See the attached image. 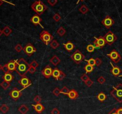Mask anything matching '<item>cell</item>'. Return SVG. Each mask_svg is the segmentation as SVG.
Here are the masks:
<instances>
[{"label":"cell","mask_w":122,"mask_h":114,"mask_svg":"<svg viewBox=\"0 0 122 114\" xmlns=\"http://www.w3.org/2000/svg\"><path fill=\"white\" fill-rule=\"evenodd\" d=\"M16 65H17V60H11L7 63L9 70L10 72H12L13 71H15L16 70Z\"/></svg>","instance_id":"e0dca14e"},{"label":"cell","mask_w":122,"mask_h":114,"mask_svg":"<svg viewBox=\"0 0 122 114\" xmlns=\"http://www.w3.org/2000/svg\"><path fill=\"white\" fill-rule=\"evenodd\" d=\"M107 56L111 59L114 63H117L122 60V57L120 54L117 52L116 50H113L107 54Z\"/></svg>","instance_id":"52a82bcc"},{"label":"cell","mask_w":122,"mask_h":114,"mask_svg":"<svg viewBox=\"0 0 122 114\" xmlns=\"http://www.w3.org/2000/svg\"><path fill=\"white\" fill-rule=\"evenodd\" d=\"M29 67L30 65L25 60V59L20 58V59L17 60L16 70H15V71L21 77L25 76L26 74L28 72Z\"/></svg>","instance_id":"6da1fadb"},{"label":"cell","mask_w":122,"mask_h":114,"mask_svg":"<svg viewBox=\"0 0 122 114\" xmlns=\"http://www.w3.org/2000/svg\"><path fill=\"white\" fill-rule=\"evenodd\" d=\"M0 111H1V112L2 113L6 114L9 111V107L7 105H5V104H4V105H2L0 107Z\"/></svg>","instance_id":"83f0119b"},{"label":"cell","mask_w":122,"mask_h":114,"mask_svg":"<svg viewBox=\"0 0 122 114\" xmlns=\"http://www.w3.org/2000/svg\"><path fill=\"white\" fill-rule=\"evenodd\" d=\"M52 71H53V69H52V68L50 65H47L42 71L41 74L45 78L48 79L52 76Z\"/></svg>","instance_id":"7c38bea8"},{"label":"cell","mask_w":122,"mask_h":114,"mask_svg":"<svg viewBox=\"0 0 122 114\" xmlns=\"http://www.w3.org/2000/svg\"><path fill=\"white\" fill-rule=\"evenodd\" d=\"M3 2H4V0H0V6L3 4Z\"/></svg>","instance_id":"816d5d0a"},{"label":"cell","mask_w":122,"mask_h":114,"mask_svg":"<svg viewBox=\"0 0 122 114\" xmlns=\"http://www.w3.org/2000/svg\"><path fill=\"white\" fill-rule=\"evenodd\" d=\"M97 81L100 84H104L105 82H106V78H105L104 76H101L98 78Z\"/></svg>","instance_id":"f35d334b"},{"label":"cell","mask_w":122,"mask_h":114,"mask_svg":"<svg viewBox=\"0 0 122 114\" xmlns=\"http://www.w3.org/2000/svg\"><path fill=\"white\" fill-rule=\"evenodd\" d=\"M39 38L45 45H48L52 41L54 37L51 33H50L48 31L46 30H43L39 35Z\"/></svg>","instance_id":"277c9868"},{"label":"cell","mask_w":122,"mask_h":114,"mask_svg":"<svg viewBox=\"0 0 122 114\" xmlns=\"http://www.w3.org/2000/svg\"><path fill=\"white\" fill-rule=\"evenodd\" d=\"M84 70L85 71V72L87 74H89V73H91L94 70V67L90 65L87 64L85 66Z\"/></svg>","instance_id":"484cf974"},{"label":"cell","mask_w":122,"mask_h":114,"mask_svg":"<svg viewBox=\"0 0 122 114\" xmlns=\"http://www.w3.org/2000/svg\"><path fill=\"white\" fill-rule=\"evenodd\" d=\"M101 23L105 26L107 29H109L114 24V20L110 16L106 15L104 19L101 21Z\"/></svg>","instance_id":"9c48e42d"},{"label":"cell","mask_w":122,"mask_h":114,"mask_svg":"<svg viewBox=\"0 0 122 114\" xmlns=\"http://www.w3.org/2000/svg\"><path fill=\"white\" fill-rule=\"evenodd\" d=\"M116 112L117 114H122V108H119V109H116Z\"/></svg>","instance_id":"f907efd6"},{"label":"cell","mask_w":122,"mask_h":114,"mask_svg":"<svg viewBox=\"0 0 122 114\" xmlns=\"http://www.w3.org/2000/svg\"><path fill=\"white\" fill-rule=\"evenodd\" d=\"M85 61L88 62V64L92 66H94L95 65V59H94V58H91L89 60H85Z\"/></svg>","instance_id":"e575fe53"},{"label":"cell","mask_w":122,"mask_h":114,"mask_svg":"<svg viewBox=\"0 0 122 114\" xmlns=\"http://www.w3.org/2000/svg\"><path fill=\"white\" fill-rule=\"evenodd\" d=\"M84 1V0H78V1H77V4L79 3V1Z\"/></svg>","instance_id":"db71d44e"},{"label":"cell","mask_w":122,"mask_h":114,"mask_svg":"<svg viewBox=\"0 0 122 114\" xmlns=\"http://www.w3.org/2000/svg\"><path fill=\"white\" fill-rule=\"evenodd\" d=\"M102 60H101V59L98 58V57L95 59V65H96L97 66H100L102 64Z\"/></svg>","instance_id":"60d3db41"},{"label":"cell","mask_w":122,"mask_h":114,"mask_svg":"<svg viewBox=\"0 0 122 114\" xmlns=\"http://www.w3.org/2000/svg\"><path fill=\"white\" fill-rule=\"evenodd\" d=\"M61 73V71H60L58 68L56 67L54 69H53V71H52V76L55 79V80H58V78H59Z\"/></svg>","instance_id":"44dd1931"},{"label":"cell","mask_w":122,"mask_h":114,"mask_svg":"<svg viewBox=\"0 0 122 114\" xmlns=\"http://www.w3.org/2000/svg\"><path fill=\"white\" fill-rule=\"evenodd\" d=\"M2 34H3V33H2V31L1 29H0V37L2 35Z\"/></svg>","instance_id":"f5cc1de1"},{"label":"cell","mask_w":122,"mask_h":114,"mask_svg":"<svg viewBox=\"0 0 122 114\" xmlns=\"http://www.w3.org/2000/svg\"><path fill=\"white\" fill-rule=\"evenodd\" d=\"M81 80H82V81H83V82H85V81H86L87 80H88L90 78H89V77L86 75V74H84L81 76Z\"/></svg>","instance_id":"ab89813d"},{"label":"cell","mask_w":122,"mask_h":114,"mask_svg":"<svg viewBox=\"0 0 122 114\" xmlns=\"http://www.w3.org/2000/svg\"><path fill=\"white\" fill-rule=\"evenodd\" d=\"M66 76V74H64L63 71H61V73L60 75L59 78H58V80H59V81H61V80H63Z\"/></svg>","instance_id":"c3c4849f"},{"label":"cell","mask_w":122,"mask_h":114,"mask_svg":"<svg viewBox=\"0 0 122 114\" xmlns=\"http://www.w3.org/2000/svg\"><path fill=\"white\" fill-rule=\"evenodd\" d=\"M52 93H53V94H54L56 96H57V97L59 96V95L60 94V93H61L60 90L59 89V88H58V87H56V88H55V89L52 91Z\"/></svg>","instance_id":"d590c367"},{"label":"cell","mask_w":122,"mask_h":114,"mask_svg":"<svg viewBox=\"0 0 122 114\" xmlns=\"http://www.w3.org/2000/svg\"><path fill=\"white\" fill-rule=\"evenodd\" d=\"M94 39H95V40L94 41V44L95 45V48L102 49L105 46V45H106V42L104 37L100 36L99 38L94 37Z\"/></svg>","instance_id":"ba28073f"},{"label":"cell","mask_w":122,"mask_h":114,"mask_svg":"<svg viewBox=\"0 0 122 114\" xmlns=\"http://www.w3.org/2000/svg\"><path fill=\"white\" fill-rule=\"evenodd\" d=\"M60 111L58 109L56 108L52 109L51 111V114H60Z\"/></svg>","instance_id":"7dc6e473"},{"label":"cell","mask_w":122,"mask_h":114,"mask_svg":"<svg viewBox=\"0 0 122 114\" xmlns=\"http://www.w3.org/2000/svg\"><path fill=\"white\" fill-rule=\"evenodd\" d=\"M14 49H15V51H16L17 52L20 53V51H21V50H23V48L22 47V46H21V44H17V45L15 46V48H14Z\"/></svg>","instance_id":"74e56055"},{"label":"cell","mask_w":122,"mask_h":114,"mask_svg":"<svg viewBox=\"0 0 122 114\" xmlns=\"http://www.w3.org/2000/svg\"><path fill=\"white\" fill-rule=\"evenodd\" d=\"M110 94L119 103L122 102V84H119L116 87H113V89Z\"/></svg>","instance_id":"3957f363"},{"label":"cell","mask_w":122,"mask_h":114,"mask_svg":"<svg viewBox=\"0 0 122 114\" xmlns=\"http://www.w3.org/2000/svg\"><path fill=\"white\" fill-rule=\"evenodd\" d=\"M29 65H30V66H31L33 67V68H36L37 67H38V66H39V64H38V63L35 60H34L32 61V62H31Z\"/></svg>","instance_id":"7bdbcfd3"},{"label":"cell","mask_w":122,"mask_h":114,"mask_svg":"<svg viewBox=\"0 0 122 114\" xmlns=\"http://www.w3.org/2000/svg\"><path fill=\"white\" fill-rule=\"evenodd\" d=\"M0 86H1V87H2L3 89L7 90V88L10 86V82H7V81H4L0 84Z\"/></svg>","instance_id":"4dcf8cb0"},{"label":"cell","mask_w":122,"mask_h":114,"mask_svg":"<svg viewBox=\"0 0 122 114\" xmlns=\"http://www.w3.org/2000/svg\"><path fill=\"white\" fill-rule=\"evenodd\" d=\"M63 46L64 47L65 49L68 51V52L71 51L75 47V45H74L71 41H67L66 43L63 44Z\"/></svg>","instance_id":"ac0fdd59"},{"label":"cell","mask_w":122,"mask_h":114,"mask_svg":"<svg viewBox=\"0 0 122 114\" xmlns=\"http://www.w3.org/2000/svg\"><path fill=\"white\" fill-rule=\"evenodd\" d=\"M71 59L76 64H80L85 59V56L81 51L76 50L71 56Z\"/></svg>","instance_id":"5b68a950"},{"label":"cell","mask_w":122,"mask_h":114,"mask_svg":"<svg viewBox=\"0 0 122 114\" xmlns=\"http://www.w3.org/2000/svg\"><path fill=\"white\" fill-rule=\"evenodd\" d=\"M28 72L30 73V74H33L36 72V68H33V67L30 66L29 68Z\"/></svg>","instance_id":"bcb514c9"},{"label":"cell","mask_w":122,"mask_h":114,"mask_svg":"<svg viewBox=\"0 0 122 114\" xmlns=\"http://www.w3.org/2000/svg\"><path fill=\"white\" fill-rule=\"evenodd\" d=\"M2 71L4 72V74H7V73L10 72V71L9 68H8L7 64L4 65L2 67Z\"/></svg>","instance_id":"8d00e7d4"},{"label":"cell","mask_w":122,"mask_h":114,"mask_svg":"<svg viewBox=\"0 0 122 114\" xmlns=\"http://www.w3.org/2000/svg\"><path fill=\"white\" fill-rule=\"evenodd\" d=\"M52 18H53V19L54 20L55 22H59L60 20H61V16L58 13H56V14L53 16Z\"/></svg>","instance_id":"d6a6232c"},{"label":"cell","mask_w":122,"mask_h":114,"mask_svg":"<svg viewBox=\"0 0 122 114\" xmlns=\"http://www.w3.org/2000/svg\"><path fill=\"white\" fill-rule=\"evenodd\" d=\"M57 0H48V2L51 6H54L57 3Z\"/></svg>","instance_id":"f6af8a7d"},{"label":"cell","mask_w":122,"mask_h":114,"mask_svg":"<svg viewBox=\"0 0 122 114\" xmlns=\"http://www.w3.org/2000/svg\"><path fill=\"white\" fill-rule=\"evenodd\" d=\"M106 44L108 45H112L116 41L117 39V37L112 31H109L104 36Z\"/></svg>","instance_id":"8992f818"},{"label":"cell","mask_w":122,"mask_h":114,"mask_svg":"<svg viewBox=\"0 0 122 114\" xmlns=\"http://www.w3.org/2000/svg\"><path fill=\"white\" fill-rule=\"evenodd\" d=\"M69 92H70V90H69V88H68L66 86H64V87H63V88H62L61 90H60L61 93L64 94H67H67L69 93Z\"/></svg>","instance_id":"836d02e7"},{"label":"cell","mask_w":122,"mask_h":114,"mask_svg":"<svg viewBox=\"0 0 122 114\" xmlns=\"http://www.w3.org/2000/svg\"><path fill=\"white\" fill-rule=\"evenodd\" d=\"M32 106H33L35 111L38 114H41L45 109V108L44 107V105H42L41 103H36V105H33V104H32Z\"/></svg>","instance_id":"9a60e30c"},{"label":"cell","mask_w":122,"mask_h":114,"mask_svg":"<svg viewBox=\"0 0 122 114\" xmlns=\"http://www.w3.org/2000/svg\"><path fill=\"white\" fill-rule=\"evenodd\" d=\"M0 99H1V97H0Z\"/></svg>","instance_id":"6f0895ef"},{"label":"cell","mask_w":122,"mask_h":114,"mask_svg":"<svg viewBox=\"0 0 122 114\" xmlns=\"http://www.w3.org/2000/svg\"><path fill=\"white\" fill-rule=\"evenodd\" d=\"M21 91H22V90H19L17 88H14L9 93V96L12 99H14L15 101H17L21 96V95H22Z\"/></svg>","instance_id":"8fae6325"},{"label":"cell","mask_w":122,"mask_h":114,"mask_svg":"<svg viewBox=\"0 0 122 114\" xmlns=\"http://www.w3.org/2000/svg\"><path fill=\"white\" fill-rule=\"evenodd\" d=\"M23 50L25 53V54H27L28 56H29V57H30L34 53H35L36 51V48H35V47L31 43H28L23 48Z\"/></svg>","instance_id":"30bf717a"},{"label":"cell","mask_w":122,"mask_h":114,"mask_svg":"<svg viewBox=\"0 0 122 114\" xmlns=\"http://www.w3.org/2000/svg\"><path fill=\"white\" fill-rule=\"evenodd\" d=\"M34 101L35 102H36V103H41V102L42 101V99L41 98L40 96L39 95L36 96L34 98Z\"/></svg>","instance_id":"b9f144b4"},{"label":"cell","mask_w":122,"mask_h":114,"mask_svg":"<svg viewBox=\"0 0 122 114\" xmlns=\"http://www.w3.org/2000/svg\"><path fill=\"white\" fill-rule=\"evenodd\" d=\"M18 82L23 87V88L21 89L22 90L32 84V81H31V80H29L27 77H26V76L21 77V78L18 81Z\"/></svg>","instance_id":"4fadbf2b"},{"label":"cell","mask_w":122,"mask_h":114,"mask_svg":"<svg viewBox=\"0 0 122 114\" xmlns=\"http://www.w3.org/2000/svg\"><path fill=\"white\" fill-rule=\"evenodd\" d=\"M79 10V11L81 12L82 14H86L88 11H89V8L86 7V5H85L83 4V5H82L81 7H80V8Z\"/></svg>","instance_id":"4316f807"},{"label":"cell","mask_w":122,"mask_h":114,"mask_svg":"<svg viewBox=\"0 0 122 114\" xmlns=\"http://www.w3.org/2000/svg\"><path fill=\"white\" fill-rule=\"evenodd\" d=\"M60 46V44L56 40H52L50 43V47L52 49H57Z\"/></svg>","instance_id":"f546056e"},{"label":"cell","mask_w":122,"mask_h":114,"mask_svg":"<svg viewBox=\"0 0 122 114\" xmlns=\"http://www.w3.org/2000/svg\"><path fill=\"white\" fill-rule=\"evenodd\" d=\"M110 64L112 66V67H113L112 69L111 70V72H112V74L115 76H119L120 74H121L122 73L121 69H120L119 67L117 66H113V65L112 64V63H111Z\"/></svg>","instance_id":"2e32d148"},{"label":"cell","mask_w":122,"mask_h":114,"mask_svg":"<svg viewBox=\"0 0 122 114\" xmlns=\"http://www.w3.org/2000/svg\"><path fill=\"white\" fill-rule=\"evenodd\" d=\"M42 21V19L39 17V16L38 14H35L33 17L30 19V22L35 25V26H37V25H40L42 28H44V27L42 26V25L41 24V22Z\"/></svg>","instance_id":"5bb4252c"},{"label":"cell","mask_w":122,"mask_h":114,"mask_svg":"<svg viewBox=\"0 0 122 114\" xmlns=\"http://www.w3.org/2000/svg\"><path fill=\"white\" fill-rule=\"evenodd\" d=\"M67 96L70 99H72V100H75V99H76L79 97V94L77 91L73 89L70 90V92L67 94Z\"/></svg>","instance_id":"d6986e66"},{"label":"cell","mask_w":122,"mask_h":114,"mask_svg":"<svg viewBox=\"0 0 122 114\" xmlns=\"http://www.w3.org/2000/svg\"><path fill=\"white\" fill-rule=\"evenodd\" d=\"M19 112H20L21 114H26L29 111V108L26 105H21L18 109Z\"/></svg>","instance_id":"603a6c76"},{"label":"cell","mask_w":122,"mask_h":114,"mask_svg":"<svg viewBox=\"0 0 122 114\" xmlns=\"http://www.w3.org/2000/svg\"><path fill=\"white\" fill-rule=\"evenodd\" d=\"M95 49V45H92V44H89L86 47V50L89 53H92L94 51Z\"/></svg>","instance_id":"1f68e13d"},{"label":"cell","mask_w":122,"mask_h":114,"mask_svg":"<svg viewBox=\"0 0 122 114\" xmlns=\"http://www.w3.org/2000/svg\"><path fill=\"white\" fill-rule=\"evenodd\" d=\"M31 8L39 16L42 15L45 10H47L46 5L41 1H36L31 5Z\"/></svg>","instance_id":"7a4b0ae2"},{"label":"cell","mask_w":122,"mask_h":114,"mask_svg":"<svg viewBox=\"0 0 122 114\" xmlns=\"http://www.w3.org/2000/svg\"><path fill=\"white\" fill-rule=\"evenodd\" d=\"M2 79L4 80V81L11 82L14 79V76L12 75V74L10 72L7 73V74H5V75L2 76Z\"/></svg>","instance_id":"7402d4cb"},{"label":"cell","mask_w":122,"mask_h":114,"mask_svg":"<svg viewBox=\"0 0 122 114\" xmlns=\"http://www.w3.org/2000/svg\"><path fill=\"white\" fill-rule=\"evenodd\" d=\"M50 62L53 65L55 66H57L58 64H60L61 62L60 59H59V57L58 56H57L56 55H54V56H52L50 60Z\"/></svg>","instance_id":"ffe728a7"},{"label":"cell","mask_w":122,"mask_h":114,"mask_svg":"<svg viewBox=\"0 0 122 114\" xmlns=\"http://www.w3.org/2000/svg\"><path fill=\"white\" fill-rule=\"evenodd\" d=\"M97 99L100 102L102 103L106 100V99H107V96H106V94H104L103 92H101V93H100L98 94Z\"/></svg>","instance_id":"cb8c5ba5"},{"label":"cell","mask_w":122,"mask_h":114,"mask_svg":"<svg viewBox=\"0 0 122 114\" xmlns=\"http://www.w3.org/2000/svg\"><path fill=\"white\" fill-rule=\"evenodd\" d=\"M119 76H120V77H122V75H119Z\"/></svg>","instance_id":"9f6ffc18"},{"label":"cell","mask_w":122,"mask_h":114,"mask_svg":"<svg viewBox=\"0 0 122 114\" xmlns=\"http://www.w3.org/2000/svg\"><path fill=\"white\" fill-rule=\"evenodd\" d=\"M2 33H3L4 35L6 36V37H8L10 35L11 33L12 32V29L11 28H10L8 26H5L3 29L2 30Z\"/></svg>","instance_id":"d4e9b609"},{"label":"cell","mask_w":122,"mask_h":114,"mask_svg":"<svg viewBox=\"0 0 122 114\" xmlns=\"http://www.w3.org/2000/svg\"><path fill=\"white\" fill-rule=\"evenodd\" d=\"M2 66L1 65H0V70H1V69H2Z\"/></svg>","instance_id":"11a10c76"},{"label":"cell","mask_w":122,"mask_h":114,"mask_svg":"<svg viewBox=\"0 0 122 114\" xmlns=\"http://www.w3.org/2000/svg\"><path fill=\"white\" fill-rule=\"evenodd\" d=\"M108 114H117V113L116 112V108L113 109H112Z\"/></svg>","instance_id":"681fc988"},{"label":"cell","mask_w":122,"mask_h":114,"mask_svg":"<svg viewBox=\"0 0 122 114\" xmlns=\"http://www.w3.org/2000/svg\"><path fill=\"white\" fill-rule=\"evenodd\" d=\"M85 84L86 85L87 87H91L92 86V85L93 84V83H94V82H93V81H92L91 79H89V80H87L86 81H85Z\"/></svg>","instance_id":"ee69618b"},{"label":"cell","mask_w":122,"mask_h":114,"mask_svg":"<svg viewBox=\"0 0 122 114\" xmlns=\"http://www.w3.org/2000/svg\"><path fill=\"white\" fill-rule=\"evenodd\" d=\"M57 33H58V35H60V37H63V36H64V35L66 34V29L64 28V27L61 26V27H60L59 28H58V29L57 30Z\"/></svg>","instance_id":"f1b7e54d"}]
</instances>
